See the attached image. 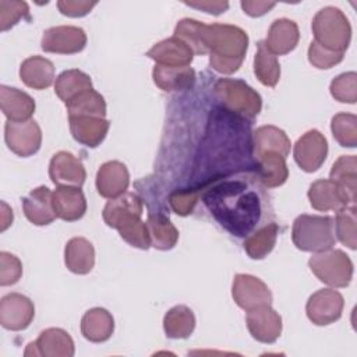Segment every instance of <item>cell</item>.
<instances>
[{"label": "cell", "instance_id": "obj_1", "mask_svg": "<svg viewBox=\"0 0 357 357\" xmlns=\"http://www.w3.org/2000/svg\"><path fill=\"white\" fill-rule=\"evenodd\" d=\"M205 206L229 233L247 237L261 219L258 194L240 180H225L212 184L202 195Z\"/></svg>", "mask_w": 357, "mask_h": 357}, {"label": "cell", "instance_id": "obj_2", "mask_svg": "<svg viewBox=\"0 0 357 357\" xmlns=\"http://www.w3.org/2000/svg\"><path fill=\"white\" fill-rule=\"evenodd\" d=\"M206 49L209 66L220 74L236 73L248 49V35L244 29L230 24H211L206 26Z\"/></svg>", "mask_w": 357, "mask_h": 357}, {"label": "cell", "instance_id": "obj_3", "mask_svg": "<svg viewBox=\"0 0 357 357\" xmlns=\"http://www.w3.org/2000/svg\"><path fill=\"white\" fill-rule=\"evenodd\" d=\"M293 244L308 252H322L331 250L336 243L335 220L331 216L300 215L291 227Z\"/></svg>", "mask_w": 357, "mask_h": 357}, {"label": "cell", "instance_id": "obj_4", "mask_svg": "<svg viewBox=\"0 0 357 357\" xmlns=\"http://www.w3.org/2000/svg\"><path fill=\"white\" fill-rule=\"evenodd\" d=\"M213 92L225 110L241 120L252 121L262 109L261 95L243 79L220 78L216 81Z\"/></svg>", "mask_w": 357, "mask_h": 357}, {"label": "cell", "instance_id": "obj_5", "mask_svg": "<svg viewBox=\"0 0 357 357\" xmlns=\"http://www.w3.org/2000/svg\"><path fill=\"white\" fill-rule=\"evenodd\" d=\"M314 40L333 52L344 53L350 45L351 26L344 13L337 7H324L312 18Z\"/></svg>", "mask_w": 357, "mask_h": 357}, {"label": "cell", "instance_id": "obj_6", "mask_svg": "<svg viewBox=\"0 0 357 357\" xmlns=\"http://www.w3.org/2000/svg\"><path fill=\"white\" fill-rule=\"evenodd\" d=\"M311 272L331 287H346L353 278V262L342 250L317 252L308 261Z\"/></svg>", "mask_w": 357, "mask_h": 357}, {"label": "cell", "instance_id": "obj_7", "mask_svg": "<svg viewBox=\"0 0 357 357\" xmlns=\"http://www.w3.org/2000/svg\"><path fill=\"white\" fill-rule=\"evenodd\" d=\"M4 139L11 152L21 158L36 153L42 144V131L32 119L25 121H10L4 126Z\"/></svg>", "mask_w": 357, "mask_h": 357}, {"label": "cell", "instance_id": "obj_8", "mask_svg": "<svg viewBox=\"0 0 357 357\" xmlns=\"http://www.w3.org/2000/svg\"><path fill=\"white\" fill-rule=\"evenodd\" d=\"M231 296L236 304L245 311L262 305H271L272 303V293L269 287L261 279L247 273H237L234 276Z\"/></svg>", "mask_w": 357, "mask_h": 357}, {"label": "cell", "instance_id": "obj_9", "mask_svg": "<svg viewBox=\"0 0 357 357\" xmlns=\"http://www.w3.org/2000/svg\"><path fill=\"white\" fill-rule=\"evenodd\" d=\"M343 305L344 300L339 291L335 289H321L308 298L305 312L312 324L325 326L342 317Z\"/></svg>", "mask_w": 357, "mask_h": 357}, {"label": "cell", "instance_id": "obj_10", "mask_svg": "<svg viewBox=\"0 0 357 357\" xmlns=\"http://www.w3.org/2000/svg\"><path fill=\"white\" fill-rule=\"evenodd\" d=\"M86 45V33L79 26L60 25L43 32L40 47L43 52L56 54H74Z\"/></svg>", "mask_w": 357, "mask_h": 357}, {"label": "cell", "instance_id": "obj_11", "mask_svg": "<svg viewBox=\"0 0 357 357\" xmlns=\"http://www.w3.org/2000/svg\"><path fill=\"white\" fill-rule=\"evenodd\" d=\"M293 155L301 170L307 173L317 172L326 159L328 141L318 130H310L297 139Z\"/></svg>", "mask_w": 357, "mask_h": 357}, {"label": "cell", "instance_id": "obj_12", "mask_svg": "<svg viewBox=\"0 0 357 357\" xmlns=\"http://www.w3.org/2000/svg\"><path fill=\"white\" fill-rule=\"evenodd\" d=\"M35 317L33 303L20 293L6 294L0 301V324L8 331H22Z\"/></svg>", "mask_w": 357, "mask_h": 357}, {"label": "cell", "instance_id": "obj_13", "mask_svg": "<svg viewBox=\"0 0 357 357\" xmlns=\"http://www.w3.org/2000/svg\"><path fill=\"white\" fill-rule=\"evenodd\" d=\"M50 180L57 185L63 187H78L84 184L86 172L79 159L67 151H60L53 155L49 163Z\"/></svg>", "mask_w": 357, "mask_h": 357}, {"label": "cell", "instance_id": "obj_14", "mask_svg": "<svg viewBox=\"0 0 357 357\" xmlns=\"http://www.w3.org/2000/svg\"><path fill=\"white\" fill-rule=\"evenodd\" d=\"M25 356L71 357L74 356V342L66 331L49 328L42 331L39 337L26 346Z\"/></svg>", "mask_w": 357, "mask_h": 357}, {"label": "cell", "instance_id": "obj_15", "mask_svg": "<svg viewBox=\"0 0 357 357\" xmlns=\"http://www.w3.org/2000/svg\"><path fill=\"white\" fill-rule=\"evenodd\" d=\"M245 321L251 336L261 343H273L282 333V317L271 305L247 311Z\"/></svg>", "mask_w": 357, "mask_h": 357}, {"label": "cell", "instance_id": "obj_16", "mask_svg": "<svg viewBox=\"0 0 357 357\" xmlns=\"http://www.w3.org/2000/svg\"><path fill=\"white\" fill-rule=\"evenodd\" d=\"M130 184V173L124 163L109 160L96 173V190L103 198H117L124 194Z\"/></svg>", "mask_w": 357, "mask_h": 357}, {"label": "cell", "instance_id": "obj_17", "mask_svg": "<svg viewBox=\"0 0 357 357\" xmlns=\"http://www.w3.org/2000/svg\"><path fill=\"white\" fill-rule=\"evenodd\" d=\"M68 123L73 138L88 148L100 145L110 127L109 120L96 116H73L68 117Z\"/></svg>", "mask_w": 357, "mask_h": 357}, {"label": "cell", "instance_id": "obj_18", "mask_svg": "<svg viewBox=\"0 0 357 357\" xmlns=\"http://www.w3.org/2000/svg\"><path fill=\"white\" fill-rule=\"evenodd\" d=\"M308 199L314 209L321 212L339 211L344 206H351L350 199L343 194V191L329 178H322L314 181L308 188Z\"/></svg>", "mask_w": 357, "mask_h": 357}, {"label": "cell", "instance_id": "obj_19", "mask_svg": "<svg viewBox=\"0 0 357 357\" xmlns=\"http://www.w3.org/2000/svg\"><path fill=\"white\" fill-rule=\"evenodd\" d=\"M22 209L26 219L36 226H46L57 218L53 208V192L45 185L33 188L22 198Z\"/></svg>", "mask_w": 357, "mask_h": 357}, {"label": "cell", "instance_id": "obj_20", "mask_svg": "<svg viewBox=\"0 0 357 357\" xmlns=\"http://www.w3.org/2000/svg\"><path fill=\"white\" fill-rule=\"evenodd\" d=\"M146 56L156 61L160 66L172 67H184L190 66L192 61V50L177 36H172L155 43L148 52Z\"/></svg>", "mask_w": 357, "mask_h": 357}, {"label": "cell", "instance_id": "obj_21", "mask_svg": "<svg viewBox=\"0 0 357 357\" xmlns=\"http://www.w3.org/2000/svg\"><path fill=\"white\" fill-rule=\"evenodd\" d=\"M53 208L57 218L74 222L85 215L86 199L81 188L60 185L53 192Z\"/></svg>", "mask_w": 357, "mask_h": 357}, {"label": "cell", "instance_id": "obj_22", "mask_svg": "<svg viewBox=\"0 0 357 357\" xmlns=\"http://www.w3.org/2000/svg\"><path fill=\"white\" fill-rule=\"evenodd\" d=\"M298 39L300 31L297 24L289 18H279L271 24L265 45L271 53L280 56L294 50Z\"/></svg>", "mask_w": 357, "mask_h": 357}, {"label": "cell", "instance_id": "obj_23", "mask_svg": "<svg viewBox=\"0 0 357 357\" xmlns=\"http://www.w3.org/2000/svg\"><path fill=\"white\" fill-rule=\"evenodd\" d=\"M152 78L155 85L162 91L178 92L194 86L195 71L190 66L172 67L156 64L152 70Z\"/></svg>", "mask_w": 357, "mask_h": 357}, {"label": "cell", "instance_id": "obj_24", "mask_svg": "<svg viewBox=\"0 0 357 357\" xmlns=\"http://www.w3.org/2000/svg\"><path fill=\"white\" fill-rule=\"evenodd\" d=\"M1 112L10 121L29 120L35 112V100L26 92L17 88L0 86Z\"/></svg>", "mask_w": 357, "mask_h": 357}, {"label": "cell", "instance_id": "obj_25", "mask_svg": "<svg viewBox=\"0 0 357 357\" xmlns=\"http://www.w3.org/2000/svg\"><path fill=\"white\" fill-rule=\"evenodd\" d=\"M114 331V319L112 314L100 307L88 310L81 319L82 336L93 343H102L110 339Z\"/></svg>", "mask_w": 357, "mask_h": 357}, {"label": "cell", "instance_id": "obj_26", "mask_svg": "<svg viewBox=\"0 0 357 357\" xmlns=\"http://www.w3.org/2000/svg\"><path fill=\"white\" fill-rule=\"evenodd\" d=\"M142 199L134 192H124L110 199L103 208V220L109 227L117 226L131 216H142Z\"/></svg>", "mask_w": 357, "mask_h": 357}, {"label": "cell", "instance_id": "obj_27", "mask_svg": "<svg viewBox=\"0 0 357 357\" xmlns=\"http://www.w3.org/2000/svg\"><path fill=\"white\" fill-rule=\"evenodd\" d=\"M20 78L29 88L46 89L53 84L54 66L49 59L31 56L22 61L20 67Z\"/></svg>", "mask_w": 357, "mask_h": 357}, {"label": "cell", "instance_id": "obj_28", "mask_svg": "<svg viewBox=\"0 0 357 357\" xmlns=\"http://www.w3.org/2000/svg\"><path fill=\"white\" fill-rule=\"evenodd\" d=\"M64 262L68 271L77 275H86L95 265V248L84 237H73L64 248Z\"/></svg>", "mask_w": 357, "mask_h": 357}, {"label": "cell", "instance_id": "obj_29", "mask_svg": "<svg viewBox=\"0 0 357 357\" xmlns=\"http://www.w3.org/2000/svg\"><path fill=\"white\" fill-rule=\"evenodd\" d=\"M290 139L283 130L275 126H262L254 132L255 158L264 153H279L287 158L290 153Z\"/></svg>", "mask_w": 357, "mask_h": 357}, {"label": "cell", "instance_id": "obj_30", "mask_svg": "<svg viewBox=\"0 0 357 357\" xmlns=\"http://www.w3.org/2000/svg\"><path fill=\"white\" fill-rule=\"evenodd\" d=\"M329 180L337 184L343 194L356 204V181H357V158L354 155H342L332 166Z\"/></svg>", "mask_w": 357, "mask_h": 357}, {"label": "cell", "instance_id": "obj_31", "mask_svg": "<svg viewBox=\"0 0 357 357\" xmlns=\"http://www.w3.org/2000/svg\"><path fill=\"white\" fill-rule=\"evenodd\" d=\"M258 176L261 183L268 188H275L286 183L289 170L286 158L279 153H264L257 156Z\"/></svg>", "mask_w": 357, "mask_h": 357}, {"label": "cell", "instance_id": "obj_32", "mask_svg": "<svg viewBox=\"0 0 357 357\" xmlns=\"http://www.w3.org/2000/svg\"><path fill=\"white\" fill-rule=\"evenodd\" d=\"M146 226L152 247L166 251L172 250L176 245L178 240V231L167 216L162 213H149Z\"/></svg>", "mask_w": 357, "mask_h": 357}, {"label": "cell", "instance_id": "obj_33", "mask_svg": "<svg viewBox=\"0 0 357 357\" xmlns=\"http://www.w3.org/2000/svg\"><path fill=\"white\" fill-rule=\"evenodd\" d=\"M194 328L195 317L187 305H176L165 314L163 329L170 339H187Z\"/></svg>", "mask_w": 357, "mask_h": 357}, {"label": "cell", "instance_id": "obj_34", "mask_svg": "<svg viewBox=\"0 0 357 357\" xmlns=\"http://www.w3.org/2000/svg\"><path fill=\"white\" fill-rule=\"evenodd\" d=\"M89 89H93L91 77L77 68L63 71L54 84V92L64 103Z\"/></svg>", "mask_w": 357, "mask_h": 357}, {"label": "cell", "instance_id": "obj_35", "mask_svg": "<svg viewBox=\"0 0 357 357\" xmlns=\"http://www.w3.org/2000/svg\"><path fill=\"white\" fill-rule=\"evenodd\" d=\"M278 233L279 226L275 222H271L248 234L243 244L247 255L252 259L265 258L273 250L278 240Z\"/></svg>", "mask_w": 357, "mask_h": 357}, {"label": "cell", "instance_id": "obj_36", "mask_svg": "<svg viewBox=\"0 0 357 357\" xmlns=\"http://www.w3.org/2000/svg\"><path fill=\"white\" fill-rule=\"evenodd\" d=\"M254 74L258 81L265 86H275L280 79V66L278 57L269 52L265 42L261 40L257 45V53L254 57Z\"/></svg>", "mask_w": 357, "mask_h": 357}, {"label": "cell", "instance_id": "obj_37", "mask_svg": "<svg viewBox=\"0 0 357 357\" xmlns=\"http://www.w3.org/2000/svg\"><path fill=\"white\" fill-rule=\"evenodd\" d=\"M206 24L192 18H183L174 28V36L181 39L194 54H206Z\"/></svg>", "mask_w": 357, "mask_h": 357}, {"label": "cell", "instance_id": "obj_38", "mask_svg": "<svg viewBox=\"0 0 357 357\" xmlns=\"http://www.w3.org/2000/svg\"><path fill=\"white\" fill-rule=\"evenodd\" d=\"M68 117L73 116H96L106 117V102L95 89L85 91L66 103Z\"/></svg>", "mask_w": 357, "mask_h": 357}, {"label": "cell", "instance_id": "obj_39", "mask_svg": "<svg viewBox=\"0 0 357 357\" xmlns=\"http://www.w3.org/2000/svg\"><path fill=\"white\" fill-rule=\"evenodd\" d=\"M116 230L119 231L121 238L132 247H137L141 250H148L151 247L148 226H146V222L141 219V216H132L126 219L119 225Z\"/></svg>", "mask_w": 357, "mask_h": 357}, {"label": "cell", "instance_id": "obj_40", "mask_svg": "<svg viewBox=\"0 0 357 357\" xmlns=\"http://www.w3.org/2000/svg\"><path fill=\"white\" fill-rule=\"evenodd\" d=\"M331 130L340 146L354 148L357 145V117L351 113H337L332 117Z\"/></svg>", "mask_w": 357, "mask_h": 357}, {"label": "cell", "instance_id": "obj_41", "mask_svg": "<svg viewBox=\"0 0 357 357\" xmlns=\"http://www.w3.org/2000/svg\"><path fill=\"white\" fill-rule=\"evenodd\" d=\"M357 218H356V206H344L337 211L335 219V234L339 241L349 247L350 250H356V236H357Z\"/></svg>", "mask_w": 357, "mask_h": 357}, {"label": "cell", "instance_id": "obj_42", "mask_svg": "<svg viewBox=\"0 0 357 357\" xmlns=\"http://www.w3.org/2000/svg\"><path fill=\"white\" fill-rule=\"evenodd\" d=\"M204 188H206V183L194 188H183L173 191L169 197V204L173 212H176L180 216L190 215L194 211Z\"/></svg>", "mask_w": 357, "mask_h": 357}, {"label": "cell", "instance_id": "obj_43", "mask_svg": "<svg viewBox=\"0 0 357 357\" xmlns=\"http://www.w3.org/2000/svg\"><path fill=\"white\" fill-rule=\"evenodd\" d=\"M331 95L342 103H356L357 100V74L354 71L343 73L331 82Z\"/></svg>", "mask_w": 357, "mask_h": 357}, {"label": "cell", "instance_id": "obj_44", "mask_svg": "<svg viewBox=\"0 0 357 357\" xmlns=\"http://www.w3.org/2000/svg\"><path fill=\"white\" fill-rule=\"evenodd\" d=\"M28 14L29 8L25 1L0 0V31H8Z\"/></svg>", "mask_w": 357, "mask_h": 357}, {"label": "cell", "instance_id": "obj_45", "mask_svg": "<svg viewBox=\"0 0 357 357\" xmlns=\"http://www.w3.org/2000/svg\"><path fill=\"white\" fill-rule=\"evenodd\" d=\"M343 54L344 53L329 50L318 45L315 40H312L308 47V61L319 70H328L339 64L343 60Z\"/></svg>", "mask_w": 357, "mask_h": 357}, {"label": "cell", "instance_id": "obj_46", "mask_svg": "<svg viewBox=\"0 0 357 357\" xmlns=\"http://www.w3.org/2000/svg\"><path fill=\"white\" fill-rule=\"evenodd\" d=\"M22 276V264L21 261L6 251L0 252V284L11 286L15 284Z\"/></svg>", "mask_w": 357, "mask_h": 357}, {"label": "cell", "instance_id": "obj_47", "mask_svg": "<svg viewBox=\"0 0 357 357\" xmlns=\"http://www.w3.org/2000/svg\"><path fill=\"white\" fill-rule=\"evenodd\" d=\"M98 3L96 1H82V0H60L57 7L63 15L67 17H84Z\"/></svg>", "mask_w": 357, "mask_h": 357}, {"label": "cell", "instance_id": "obj_48", "mask_svg": "<svg viewBox=\"0 0 357 357\" xmlns=\"http://www.w3.org/2000/svg\"><path fill=\"white\" fill-rule=\"evenodd\" d=\"M241 8L244 10V13L250 17H261L264 14H266L269 10H272L276 3L272 1H241L240 3Z\"/></svg>", "mask_w": 357, "mask_h": 357}, {"label": "cell", "instance_id": "obj_49", "mask_svg": "<svg viewBox=\"0 0 357 357\" xmlns=\"http://www.w3.org/2000/svg\"><path fill=\"white\" fill-rule=\"evenodd\" d=\"M184 4L213 15H219L229 8L227 1H185Z\"/></svg>", "mask_w": 357, "mask_h": 357}, {"label": "cell", "instance_id": "obj_50", "mask_svg": "<svg viewBox=\"0 0 357 357\" xmlns=\"http://www.w3.org/2000/svg\"><path fill=\"white\" fill-rule=\"evenodd\" d=\"M1 208H3V213H1L3 216H1V227H0V230L4 231L11 225V222H13V211L7 206L6 202H1Z\"/></svg>", "mask_w": 357, "mask_h": 357}]
</instances>
